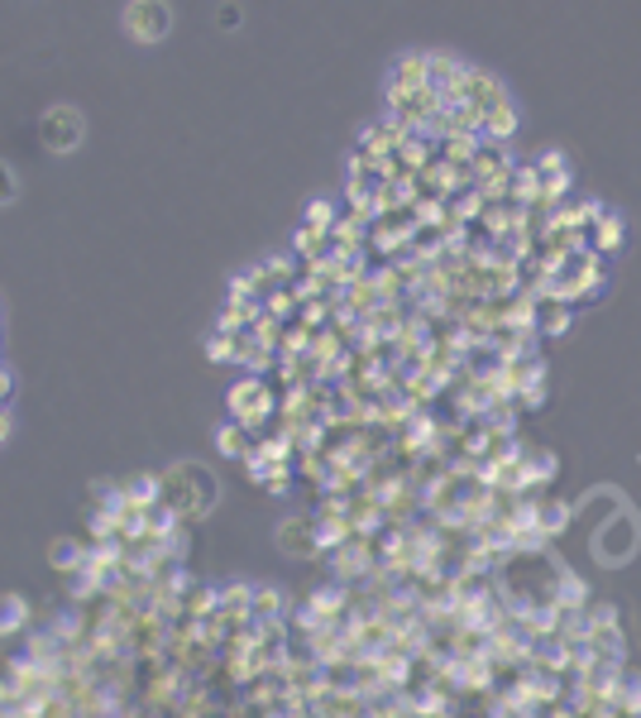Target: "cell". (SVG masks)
Here are the masks:
<instances>
[{
    "label": "cell",
    "instance_id": "cell-8",
    "mask_svg": "<svg viewBox=\"0 0 641 718\" xmlns=\"http://www.w3.org/2000/svg\"><path fill=\"white\" fill-rule=\"evenodd\" d=\"M541 191V173L536 168H517V201H532Z\"/></svg>",
    "mask_w": 641,
    "mask_h": 718
},
{
    "label": "cell",
    "instance_id": "cell-1",
    "mask_svg": "<svg viewBox=\"0 0 641 718\" xmlns=\"http://www.w3.org/2000/svg\"><path fill=\"white\" fill-rule=\"evenodd\" d=\"M637 547H641V522H637L632 508H618V513L603 522L599 541H594L599 561H603V565H628Z\"/></svg>",
    "mask_w": 641,
    "mask_h": 718
},
{
    "label": "cell",
    "instance_id": "cell-5",
    "mask_svg": "<svg viewBox=\"0 0 641 718\" xmlns=\"http://www.w3.org/2000/svg\"><path fill=\"white\" fill-rule=\"evenodd\" d=\"M24 618H29V603H24L20 594H0V637L14 632Z\"/></svg>",
    "mask_w": 641,
    "mask_h": 718
},
{
    "label": "cell",
    "instance_id": "cell-6",
    "mask_svg": "<svg viewBox=\"0 0 641 718\" xmlns=\"http://www.w3.org/2000/svg\"><path fill=\"white\" fill-rule=\"evenodd\" d=\"M503 135H517V110L507 101L489 110V139H503Z\"/></svg>",
    "mask_w": 641,
    "mask_h": 718
},
{
    "label": "cell",
    "instance_id": "cell-7",
    "mask_svg": "<svg viewBox=\"0 0 641 718\" xmlns=\"http://www.w3.org/2000/svg\"><path fill=\"white\" fill-rule=\"evenodd\" d=\"M331 216H335V212H331V201H312V206H307V226H312V230H320V235H326V230L335 226Z\"/></svg>",
    "mask_w": 641,
    "mask_h": 718
},
{
    "label": "cell",
    "instance_id": "cell-3",
    "mask_svg": "<svg viewBox=\"0 0 641 718\" xmlns=\"http://www.w3.org/2000/svg\"><path fill=\"white\" fill-rule=\"evenodd\" d=\"M125 29H130L139 43H158L172 29V10L168 6H130L125 10Z\"/></svg>",
    "mask_w": 641,
    "mask_h": 718
},
{
    "label": "cell",
    "instance_id": "cell-10",
    "mask_svg": "<svg viewBox=\"0 0 641 718\" xmlns=\"http://www.w3.org/2000/svg\"><path fill=\"white\" fill-rule=\"evenodd\" d=\"M618 235H622V220H618V216H603V226H599V245H603V249H613V245H618Z\"/></svg>",
    "mask_w": 641,
    "mask_h": 718
},
{
    "label": "cell",
    "instance_id": "cell-2",
    "mask_svg": "<svg viewBox=\"0 0 641 718\" xmlns=\"http://www.w3.org/2000/svg\"><path fill=\"white\" fill-rule=\"evenodd\" d=\"M82 135H87V120H82V110H72V106H53L39 120V139L53 154H72L77 144H82Z\"/></svg>",
    "mask_w": 641,
    "mask_h": 718
},
{
    "label": "cell",
    "instance_id": "cell-9",
    "mask_svg": "<svg viewBox=\"0 0 641 718\" xmlns=\"http://www.w3.org/2000/svg\"><path fill=\"white\" fill-rule=\"evenodd\" d=\"M14 197H20V183H14L10 164H0V206H10Z\"/></svg>",
    "mask_w": 641,
    "mask_h": 718
},
{
    "label": "cell",
    "instance_id": "cell-4",
    "mask_svg": "<svg viewBox=\"0 0 641 718\" xmlns=\"http://www.w3.org/2000/svg\"><path fill=\"white\" fill-rule=\"evenodd\" d=\"M278 547H283L287 555H320V547H316V527H312V522H287L283 532H278Z\"/></svg>",
    "mask_w": 641,
    "mask_h": 718
}]
</instances>
